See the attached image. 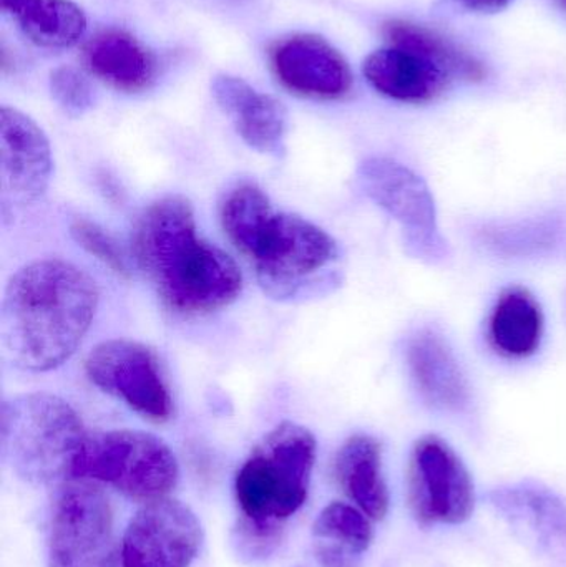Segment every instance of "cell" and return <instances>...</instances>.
<instances>
[{"instance_id":"obj_1","label":"cell","mask_w":566,"mask_h":567,"mask_svg":"<svg viewBox=\"0 0 566 567\" xmlns=\"http://www.w3.org/2000/svg\"><path fill=\"white\" fill-rule=\"evenodd\" d=\"M99 300L96 282L72 262L40 259L23 266L3 293V357L23 372L56 369L85 339Z\"/></svg>"},{"instance_id":"obj_2","label":"cell","mask_w":566,"mask_h":567,"mask_svg":"<svg viewBox=\"0 0 566 567\" xmlns=\"http://www.w3.org/2000/svg\"><path fill=\"white\" fill-rule=\"evenodd\" d=\"M132 248L162 302L179 316L216 312L241 293L235 259L199 235L192 203L183 196H165L142 213Z\"/></svg>"},{"instance_id":"obj_3","label":"cell","mask_w":566,"mask_h":567,"mask_svg":"<svg viewBox=\"0 0 566 567\" xmlns=\"http://www.w3.org/2000/svg\"><path fill=\"white\" fill-rule=\"evenodd\" d=\"M219 221L229 243L256 269L265 292L276 299L315 296L328 279L318 272L339 256L325 229L301 216L275 212L268 195L251 183L229 189Z\"/></svg>"},{"instance_id":"obj_4","label":"cell","mask_w":566,"mask_h":567,"mask_svg":"<svg viewBox=\"0 0 566 567\" xmlns=\"http://www.w3.org/2000/svg\"><path fill=\"white\" fill-rule=\"evenodd\" d=\"M316 452L318 443L308 429L282 422L245 460L235 478L239 555L258 559L275 551L282 525L308 499Z\"/></svg>"},{"instance_id":"obj_5","label":"cell","mask_w":566,"mask_h":567,"mask_svg":"<svg viewBox=\"0 0 566 567\" xmlns=\"http://www.w3.org/2000/svg\"><path fill=\"white\" fill-rule=\"evenodd\" d=\"M86 435L79 413L52 393H27L2 403V456L25 482L49 485L72 480Z\"/></svg>"},{"instance_id":"obj_6","label":"cell","mask_w":566,"mask_h":567,"mask_svg":"<svg viewBox=\"0 0 566 567\" xmlns=\"http://www.w3.org/2000/svg\"><path fill=\"white\" fill-rule=\"evenodd\" d=\"M178 476V462L169 446L138 430L86 435L72 468V480L106 483L143 503L165 498Z\"/></svg>"},{"instance_id":"obj_7","label":"cell","mask_w":566,"mask_h":567,"mask_svg":"<svg viewBox=\"0 0 566 567\" xmlns=\"http://www.w3.org/2000/svg\"><path fill=\"white\" fill-rule=\"evenodd\" d=\"M361 192L401 225L408 251L428 262L447 259V243L438 225L434 198L421 176L388 158H368L359 165Z\"/></svg>"},{"instance_id":"obj_8","label":"cell","mask_w":566,"mask_h":567,"mask_svg":"<svg viewBox=\"0 0 566 567\" xmlns=\"http://www.w3.org/2000/svg\"><path fill=\"white\" fill-rule=\"evenodd\" d=\"M49 567H115L113 513L86 480L62 483L50 518Z\"/></svg>"},{"instance_id":"obj_9","label":"cell","mask_w":566,"mask_h":567,"mask_svg":"<svg viewBox=\"0 0 566 567\" xmlns=\"http://www.w3.org/2000/svg\"><path fill=\"white\" fill-rule=\"evenodd\" d=\"M408 499L421 525H462L475 509V488L461 456L439 436L415 443L408 473Z\"/></svg>"},{"instance_id":"obj_10","label":"cell","mask_w":566,"mask_h":567,"mask_svg":"<svg viewBox=\"0 0 566 567\" xmlns=\"http://www.w3.org/2000/svg\"><path fill=\"white\" fill-rule=\"evenodd\" d=\"M90 382L122 400L128 409L150 422H168L173 396L158 357L145 343L113 339L99 343L85 359Z\"/></svg>"},{"instance_id":"obj_11","label":"cell","mask_w":566,"mask_h":567,"mask_svg":"<svg viewBox=\"0 0 566 567\" xmlns=\"http://www.w3.org/2000/svg\"><path fill=\"white\" fill-rule=\"evenodd\" d=\"M202 542V523L189 506L156 499L130 522L123 536L122 567H189Z\"/></svg>"},{"instance_id":"obj_12","label":"cell","mask_w":566,"mask_h":567,"mask_svg":"<svg viewBox=\"0 0 566 567\" xmlns=\"http://www.w3.org/2000/svg\"><path fill=\"white\" fill-rule=\"evenodd\" d=\"M272 72L296 95L339 100L351 92L354 76L348 60L328 40L312 33H295L269 50Z\"/></svg>"},{"instance_id":"obj_13","label":"cell","mask_w":566,"mask_h":567,"mask_svg":"<svg viewBox=\"0 0 566 567\" xmlns=\"http://www.w3.org/2000/svg\"><path fill=\"white\" fill-rule=\"evenodd\" d=\"M3 205L25 206L39 202L52 179L53 159L43 130L20 110H0Z\"/></svg>"},{"instance_id":"obj_14","label":"cell","mask_w":566,"mask_h":567,"mask_svg":"<svg viewBox=\"0 0 566 567\" xmlns=\"http://www.w3.org/2000/svg\"><path fill=\"white\" fill-rule=\"evenodd\" d=\"M212 93L249 148L272 158L285 156L288 112L278 99L233 75L215 76Z\"/></svg>"},{"instance_id":"obj_15","label":"cell","mask_w":566,"mask_h":567,"mask_svg":"<svg viewBox=\"0 0 566 567\" xmlns=\"http://www.w3.org/2000/svg\"><path fill=\"white\" fill-rule=\"evenodd\" d=\"M405 357L415 390L429 406L447 413H462L471 406L467 375L442 333L418 330L409 339Z\"/></svg>"},{"instance_id":"obj_16","label":"cell","mask_w":566,"mask_h":567,"mask_svg":"<svg viewBox=\"0 0 566 567\" xmlns=\"http://www.w3.org/2000/svg\"><path fill=\"white\" fill-rule=\"evenodd\" d=\"M492 505L541 551L566 565V505L550 489L534 483L492 493Z\"/></svg>"},{"instance_id":"obj_17","label":"cell","mask_w":566,"mask_h":567,"mask_svg":"<svg viewBox=\"0 0 566 567\" xmlns=\"http://www.w3.org/2000/svg\"><path fill=\"white\" fill-rule=\"evenodd\" d=\"M82 62L100 82L125 93L150 89L158 73L155 53L142 40L120 29L102 30L86 40Z\"/></svg>"},{"instance_id":"obj_18","label":"cell","mask_w":566,"mask_h":567,"mask_svg":"<svg viewBox=\"0 0 566 567\" xmlns=\"http://www.w3.org/2000/svg\"><path fill=\"white\" fill-rule=\"evenodd\" d=\"M362 73L379 93L404 103L432 102L452 80L424 56L391 45L368 55Z\"/></svg>"},{"instance_id":"obj_19","label":"cell","mask_w":566,"mask_h":567,"mask_svg":"<svg viewBox=\"0 0 566 567\" xmlns=\"http://www.w3.org/2000/svg\"><path fill=\"white\" fill-rule=\"evenodd\" d=\"M335 478L346 496L379 522L389 512V489L382 473V446L374 436L346 440L335 458Z\"/></svg>"},{"instance_id":"obj_20","label":"cell","mask_w":566,"mask_h":567,"mask_svg":"<svg viewBox=\"0 0 566 567\" xmlns=\"http://www.w3.org/2000/svg\"><path fill=\"white\" fill-rule=\"evenodd\" d=\"M20 32L47 50L76 45L86 32V17L72 0H0Z\"/></svg>"},{"instance_id":"obj_21","label":"cell","mask_w":566,"mask_h":567,"mask_svg":"<svg viewBox=\"0 0 566 567\" xmlns=\"http://www.w3.org/2000/svg\"><path fill=\"white\" fill-rule=\"evenodd\" d=\"M545 319L541 303L527 289L502 292L488 319V340L507 359H528L541 349Z\"/></svg>"},{"instance_id":"obj_22","label":"cell","mask_w":566,"mask_h":567,"mask_svg":"<svg viewBox=\"0 0 566 567\" xmlns=\"http://www.w3.org/2000/svg\"><path fill=\"white\" fill-rule=\"evenodd\" d=\"M372 519L358 506L331 503L312 526V546L322 567H354L371 546Z\"/></svg>"},{"instance_id":"obj_23","label":"cell","mask_w":566,"mask_h":567,"mask_svg":"<svg viewBox=\"0 0 566 567\" xmlns=\"http://www.w3.org/2000/svg\"><path fill=\"white\" fill-rule=\"evenodd\" d=\"M389 45L409 50L424 56L429 62L444 70L451 79L482 82L487 75L484 63L467 50L442 35L438 30L409 20H389L382 29Z\"/></svg>"},{"instance_id":"obj_24","label":"cell","mask_w":566,"mask_h":567,"mask_svg":"<svg viewBox=\"0 0 566 567\" xmlns=\"http://www.w3.org/2000/svg\"><path fill=\"white\" fill-rule=\"evenodd\" d=\"M70 236H72L76 246L93 256L96 261L112 269L115 275L128 278L130 268L125 252L120 248L116 239L110 233H106L102 226L89 221V219H75L70 225Z\"/></svg>"},{"instance_id":"obj_25","label":"cell","mask_w":566,"mask_h":567,"mask_svg":"<svg viewBox=\"0 0 566 567\" xmlns=\"http://www.w3.org/2000/svg\"><path fill=\"white\" fill-rule=\"evenodd\" d=\"M557 226L554 223H528V225L514 226V228L497 229L488 231L491 246L497 251L508 255H528V252H541L542 249L554 246L558 238Z\"/></svg>"},{"instance_id":"obj_26","label":"cell","mask_w":566,"mask_h":567,"mask_svg":"<svg viewBox=\"0 0 566 567\" xmlns=\"http://www.w3.org/2000/svg\"><path fill=\"white\" fill-rule=\"evenodd\" d=\"M50 93L56 105L70 116H82L95 103L89 79L73 66H59L50 73Z\"/></svg>"},{"instance_id":"obj_27","label":"cell","mask_w":566,"mask_h":567,"mask_svg":"<svg viewBox=\"0 0 566 567\" xmlns=\"http://www.w3.org/2000/svg\"><path fill=\"white\" fill-rule=\"evenodd\" d=\"M451 2L469 12L495 13L508 7L512 0H451Z\"/></svg>"},{"instance_id":"obj_28","label":"cell","mask_w":566,"mask_h":567,"mask_svg":"<svg viewBox=\"0 0 566 567\" xmlns=\"http://www.w3.org/2000/svg\"><path fill=\"white\" fill-rule=\"evenodd\" d=\"M558 2H560L562 6H564V9H566V0H558Z\"/></svg>"}]
</instances>
